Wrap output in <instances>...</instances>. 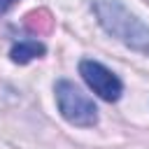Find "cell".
I'll return each mask as SVG.
<instances>
[{"label": "cell", "mask_w": 149, "mask_h": 149, "mask_svg": "<svg viewBox=\"0 0 149 149\" xmlns=\"http://www.w3.org/2000/svg\"><path fill=\"white\" fill-rule=\"evenodd\" d=\"M91 9L107 35L126 44L130 51L149 56V26L128 7L119 0H91Z\"/></svg>", "instance_id": "obj_1"}, {"label": "cell", "mask_w": 149, "mask_h": 149, "mask_svg": "<svg viewBox=\"0 0 149 149\" xmlns=\"http://www.w3.org/2000/svg\"><path fill=\"white\" fill-rule=\"evenodd\" d=\"M54 93H56L58 112L68 123L79 126V128H93L98 123V107L70 79H58L54 84Z\"/></svg>", "instance_id": "obj_2"}, {"label": "cell", "mask_w": 149, "mask_h": 149, "mask_svg": "<svg viewBox=\"0 0 149 149\" xmlns=\"http://www.w3.org/2000/svg\"><path fill=\"white\" fill-rule=\"evenodd\" d=\"M79 74H81V79L88 84V88H91L95 95H100L102 100H107V102H116V100L121 98V93H123L121 79H119L109 68H105V65L98 63V61H91V58L79 61Z\"/></svg>", "instance_id": "obj_3"}, {"label": "cell", "mask_w": 149, "mask_h": 149, "mask_svg": "<svg viewBox=\"0 0 149 149\" xmlns=\"http://www.w3.org/2000/svg\"><path fill=\"white\" fill-rule=\"evenodd\" d=\"M44 54H47V47L42 42H37V40H19L12 47L9 58L14 63H19V65H26V63H30L35 58H42Z\"/></svg>", "instance_id": "obj_4"}, {"label": "cell", "mask_w": 149, "mask_h": 149, "mask_svg": "<svg viewBox=\"0 0 149 149\" xmlns=\"http://www.w3.org/2000/svg\"><path fill=\"white\" fill-rule=\"evenodd\" d=\"M23 23H26V28H28L33 35H37V37L49 35V33L54 30V16H51V12L44 9V7L28 12V14L23 16Z\"/></svg>", "instance_id": "obj_5"}, {"label": "cell", "mask_w": 149, "mask_h": 149, "mask_svg": "<svg viewBox=\"0 0 149 149\" xmlns=\"http://www.w3.org/2000/svg\"><path fill=\"white\" fill-rule=\"evenodd\" d=\"M14 5H16V0H0V16H2L5 12H9Z\"/></svg>", "instance_id": "obj_6"}]
</instances>
